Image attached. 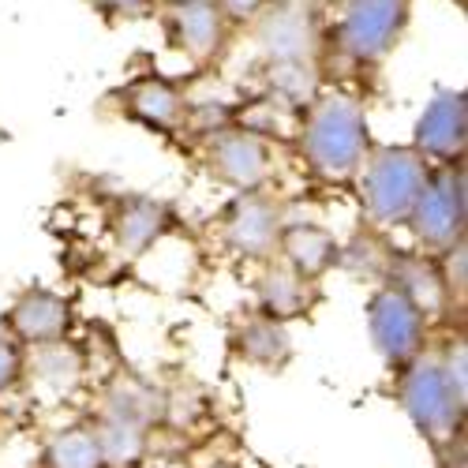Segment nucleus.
<instances>
[{
  "label": "nucleus",
  "instance_id": "obj_8",
  "mask_svg": "<svg viewBox=\"0 0 468 468\" xmlns=\"http://www.w3.org/2000/svg\"><path fill=\"white\" fill-rule=\"evenodd\" d=\"M270 165H274L270 146L255 128L229 121V124L207 132V169L221 184L237 187V191H255L270 180Z\"/></svg>",
  "mask_w": 468,
  "mask_h": 468
},
{
  "label": "nucleus",
  "instance_id": "obj_5",
  "mask_svg": "<svg viewBox=\"0 0 468 468\" xmlns=\"http://www.w3.org/2000/svg\"><path fill=\"white\" fill-rule=\"evenodd\" d=\"M412 19V0H345L337 49L353 64H378L398 49Z\"/></svg>",
  "mask_w": 468,
  "mask_h": 468
},
{
  "label": "nucleus",
  "instance_id": "obj_19",
  "mask_svg": "<svg viewBox=\"0 0 468 468\" xmlns=\"http://www.w3.org/2000/svg\"><path fill=\"white\" fill-rule=\"evenodd\" d=\"M255 296H259V311L289 323V319L303 315V311L315 303V282L300 278L289 262H274V266H266L259 274Z\"/></svg>",
  "mask_w": 468,
  "mask_h": 468
},
{
  "label": "nucleus",
  "instance_id": "obj_23",
  "mask_svg": "<svg viewBox=\"0 0 468 468\" xmlns=\"http://www.w3.org/2000/svg\"><path fill=\"white\" fill-rule=\"evenodd\" d=\"M27 375V348L19 345V337L0 323V398L12 394Z\"/></svg>",
  "mask_w": 468,
  "mask_h": 468
},
{
  "label": "nucleus",
  "instance_id": "obj_4",
  "mask_svg": "<svg viewBox=\"0 0 468 468\" xmlns=\"http://www.w3.org/2000/svg\"><path fill=\"white\" fill-rule=\"evenodd\" d=\"M464 221H468V191H464V165L461 162H431L427 180L412 203L409 229L423 251H446L457 240H464Z\"/></svg>",
  "mask_w": 468,
  "mask_h": 468
},
{
  "label": "nucleus",
  "instance_id": "obj_18",
  "mask_svg": "<svg viewBox=\"0 0 468 468\" xmlns=\"http://www.w3.org/2000/svg\"><path fill=\"white\" fill-rule=\"evenodd\" d=\"M90 427H94V435L101 442V453H105L109 468H132V464L143 461L146 442H150V423H143L139 416L105 401V409L98 412V420Z\"/></svg>",
  "mask_w": 468,
  "mask_h": 468
},
{
  "label": "nucleus",
  "instance_id": "obj_7",
  "mask_svg": "<svg viewBox=\"0 0 468 468\" xmlns=\"http://www.w3.org/2000/svg\"><path fill=\"white\" fill-rule=\"evenodd\" d=\"M282 225H285V210L274 195H266L262 187L240 191L221 214V240L232 255L266 262L278 251Z\"/></svg>",
  "mask_w": 468,
  "mask_h": 468
},
{
  "label": "nucleus",
  "instance_id": "obj_15",
  "mask_svg": "<svg viewBox=\"0 0 468 468\" xmlns=\"http://www.w3.org/2000/svg\"><path fill=\"white\" fill-rule=\"evenodd\" d=\"M124 116L154 132H176L187 121V98L162 75H143L124 90Z\"/></svg>",
  "mask_w": 468,
  "mask_h": 468
},
{
  "label": "nucleus",
  "instance_id": "obj_25",
  "mask_svg": "<svg viewBox=\"0 0 468 468\" xmlns=\"http://www.w3.org/2000/svg\"><path fill=\"white\" fill-rule=\"evenodd\" d=\"M214 5L225 16V23H251L270 0H214Z\"/></svg>",
  "mask_w": 468,
  "mask_h": 468
},
{
  "label": "nucleus",
  "instance_id": "obj_26",
  "mask_svg": "<svg viewBox=\"0 0 468 468\" xmlns=\"http://www.w3.org/2000/svg\"><path fill=\"white\" fill-rule=\"evenodd\" d=\"M98 5H101L105 12L128 16V19H135V16H146V12H150V0H98Z\"/></svg>",
  "mask_w": 468,
  "mask_h": 468
},
{
  "label": "nucleus",
  "instance_id": "obj_9",
  "mask_svg": "<svg viewBox=\"0 0 468 468\" xmlns=\"http://www.w3.org/2000/svg\"><path fill=\"white\" fill-rule=\"evenodd\" d=\"M255 46L266 64H307L319 49V23L315 12L303 5H270L251 19Z\"/></svg>",
  "mask_w": 468,
  "mask_h": 468
},
{
  "label": "nucleus",
  "instance_id": "obj_27",
  "mask_svg": "<svg viewBox=\"0 0 468 468\" xmlns=\"http://www.w3.org/2000/svg\"><path fill=\"white\" fill-rule=\"evenodd\" d=\"M214 468H240V464H214Z\"/></svg>",
  "mask_w": 468,
  "mask_h": 468
},
{
  "label": "nucleus",
  "instance_id": "obj_17",
  "mask_svg": "<svg viewBox=\"0 0 468 468\" xmlns=\"http://www.w3.org/2000/svg\"><path fill=\"white\" fill-rule=\"evenodd\" d=\"M232 348L237 356L251 367H262V371H282L289 360H292V337H289V326L266 311H255L248 315L237 334H232Z\"/></svg>",
  "mask_w": 468,
  "mask_h": 468
},
{
  "label": "nucleus",
  "instance_id": "obj_2",
  "mask_svg": "<svg viewBox=\"0 0 468 468\" xmlns=\"http://www.w3.org/2000/svg\"><path fill=\"white\" fill-rule=\"evenodd\" d=\"M464 401L468 394L450 382L439 356H416L412 364L398 367V405L412 420L416 431L435 450L461 442L464 427Z\"/></svg>",
  "mask_w": 468,
  "mask_h": 468
},
{
  "label": "nucleus",
  "instance_id": "obj_21",
  "mask_svg": "<svg viewBox=\"0 0 468 468\" xmlns=\"http://www.w3.org/2000/svg\"><path fill=\"white\" fill-rule=\"evenodd\" d=\"M42 464L46 468H109L105 453H101V442H98L90 423L60 427V431L46 442Z\"/></svg>",
  "mask_w": 468,
  "mask_h": 468
},
{
  "label": "nucleus",
  "instance_id": "obj_6",
  "mask_svg": "<svg viewBox=\"0 0 468 468\" xmlns=\"http://www.w3.org/2000/svg\"><path fill=\"white\" fill-rule=\"evenodd\" d=\"M364 311H367V334H371L375 353L389 367H405L423 353L431 323L423 319V311L398 285H389V282L378 285L367 296Z\"/></svg>",
  "mask_w": 468,
  "mask_h": 468
},
{
  "label": "nucleus",
  "instance_id": "obj_11",
  "mask_svg": "<svg viewBox=\"0 0 468 468\" xmlns=\"http://www.w3.org/2000/svg\"><path fill=\"white\" fill-rule=\"evenodd\" d=\"M5 326L19 337L23 348H37V345L64 341L75 326V311H71V300H64L60 292L46 285H30L12 300Z\"/></svg>",
  "mask_w": 468,
  "mask_h": 468
},
{
  "label": "nucleus",
  "instance_id": "obj_10",
  "mask_svg": "<svg viewBox=\"0 0 468 468\" xmlns=\"http://www.w3.org/2000/svg\"><path fill=\"white\" fill-rule=\"evenodd\" d=\"M468 143V98L464 90L439 87L412 128V146L427 162H461Z\"/></svg>",
  "mask_w": 468,
  "mask_h": 468
},
{
  "label": "nucleus",
  "instance_id": "obj_13",
  "mask_svg": "<svg viewBox=\"0 0 468 468\" xmlns=\"http://www.w3.org/2000/svg\"><path fill=\"white\" fill-rule=\"evenodd\" d=\"M386 282L398 285L420 311L427 323L446 319L450 307L457 303V296L450 292L446 278H442V266L431 251H394L389 255V270H386ZM461 307V303H457Z\"/></svg>",
  "mask_w": 468,
  "mask_h": 468
},
{
  "label": "nucleus",
  "instance_id": "obj_1",
  "mask_svg": "<svg viewBox=\"0 0 468 468\" xmlns=\"http://www.w3.org/2000/svg\"><path fill=\"white\" fill-rule=\"evenodd\" d=\"M300 154L307 169L323 180L356 176L371 154L367 112L348 94H323L307 101V116L300 128Z\"/></svg>",
  "mask_w": 468,
  "mask_h": 468
},
{
  "label": "nucleus",
  "instance_id": "obj_24",
  "mask_svg": "<svg viewBox=\"0 0 468 468\" xmlns=\"http://www.w3.org/2000/svg\"><path fill=\"white\" fill-rule=\"evenodd\" d=\"M439 266H442V278L450 285V292L457 296V303H464V282H468V251H464V240H457L453 248L439 251Z\"/></svg>",
  "mask_w": 468,
  "mask_h": 468
},
{
  "label": "nucleus",
  "instance_id": "obj_3",
  "mask_svg": "<svg viewBox=\"0 0 468 468\" xmlns=\"http://www.w3.org/2000/svg\"><path fill=\"white\" fill-rule=\"evenodd\" d=\"M431 162L409 143V146H371L360 173V203L375 229L405 225L412 214V203L427 180Z\"/></svg>",
  "mask_w": 468,
  "mask_h": 468
},
{
  "label": "nucleus",
  "instance_id": "obj_22",
  "mask_svg": "<svg viewBox=\"0 0 468 468\" xmlns=\"http://www.w3.org/2000/svg\"><path fill=\"white\" fill-rule=\"evenodd\" d=\"M270 83L289 105H303L315 98V71L307 64H270Z\"/></svg>",
  "mask_w": 468,
  "mask_h": 468
},
{
  "label": "nucleus",
  "instance_id": "obj_12",
  "mask_svg": "<svg viewBox=\"0 0 468 468\" xmlns=\"http://www.w3.org/2000/svg\"><path fill=\"white\" fill-rule=\"evenodd\" d=\"M165 34L187 60L210 64L225 49L229 23L214 0H173L165 8Z\"/></svg>",
  "mask_w": 468,
  "mask_h": 468
},
{
  "label": "nucleus",
  "instance_id": "obj_20",
  "mask_svg": "<svg viewBox=\"0 0 468 468\" xmlns=\"http://www.w3.org/2000/svg\"><path fill=\"white\" fill-rule=\"evenodd\" d=\"M27 375L34 382H42L53 394H71L75 386L83 378V353L75 348L68 337L64 341H53V345H37V348H27Z\"/></svg>",
  "mask_w": 468,
  "mask_h": 468
},
{
  "label": "nucleus",
  "instance_id": "obj_16",
  "mask_svg": "<svg viewBox=\"0 0 468 468\" xmlns=\"http://www.w3.org/2000/svg\"><path fill=\"white\" fill-rule=\"evenodd\" d=\"M278 251L307 282H319L326 270L341 262V240L326 225H315V221H292V225L285 221L278 237Z\"/></svg>",
  "mask_w": 468,
  "mask_h": 468
},
{
  "label": "nucleus",
  "instance_id": "obj_14",
  "mask_svg": "<svg viewBox=\"0 0 468 468\" xmlns=\"http://www.w3.org/2000/svg\"><path fill=\"white\" fill-rule=\"evenodd\" d=\"M169 225L173 210L162 199H150V195H121L109 214L112 240L128 255H146L169 232Z\"/></svg>",
  "mask_w": 468,
  "mask_h": 468
}]
</instances>
